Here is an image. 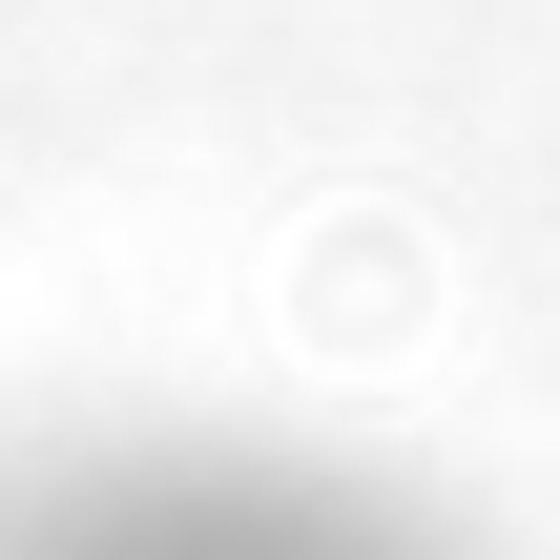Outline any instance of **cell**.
I'll return each instance as SVG.
<instances>
[{
    "label": "cell",
    "mask_w": 560,
    "mask_h": 560,
    "mask_svg": "<svg viewBox=\"0 0 560 560\" xmlns=\"http://www.w3.org/2000/svg\"><path fill=\"white\" fill-rule=\"evenodd\" d=\"M0 560H416V540L291 457H166V478H62Z\"/></svg>",
    "instance_id": "1"
}]
</instances>
